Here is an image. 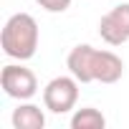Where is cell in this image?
Returning <instances> with one entry per match:
<instances>
[{"label":"cell","instance_id":"6da1fadb","mask_svg":"<svg viewBox=\"0 0 129 129\" xmlns=\"http://www.w3.org/2000/svg\"><path fill=\"white\" fill-rule=\"evenodd\" d=\"M66 66H69L71 76H76V81H81V84H91V81L116 84L124 74V63L116 53L99 51V48H91L86 43L71 48Z\"/></svg>","mask_w":129,"mask_h":129},{"label":"cell","instance_id":"7a4b0ae2","mask_svg":"<svg viewBox=\"0 0 129 129\" xmlns=\"http://www.w3.org/2000/svg\"><path fill=\"white\" fill-rule=\"evenodd\" d=\"M5 56L18 58V61H28L36 56L38 48V23L33 15L28 13H15L8 18L3 36H0Z\"/></svg>","mask_w":129,"mask_h":129},{"label":"cell","instance_id":"3957f363","mask_svg":"<svg viewBox=\"0 0 129 129\" xmlns=\"http://www.w3.org/2000/svg\"><path fill=\"white\" fill-rule=\"evenodd\" d=\"M79 99V81L76 76H56L43 89V104L53 114H66L76 106Z\"/></svg>","mask_w":129,"mask_h":129},{"label":"cell","instance_id":"277c9868","mask_svg":"<svg viewBox=\"0 0 129 129\" xmlns=\"http://www.w3.org/2000/svg\"><path fill=\"white\" fill-rule=\"evenodd\" d=\"M0 86H3V91L10 99H18V101H25V99L36 96V91H38L36 74L25 66H15V63L3 66V71H0Z\"/></svg>","mask_w":129,"mask_h":129},{"label":"cell","instance_id":"5b68a950","mask_svg":"<svg viewBox=\"0 0 129 129\" xmlns=\"http://www.w3.org/2000/svg\"><path fill=\"white\" fill-rule=\"evenodd\" d=\"M99 36L109 46H121L129 41V3L111 8L99 20Z\"/></svg>","mask_w":129,"mask_h":129},{"label":"cell","instance_id":"8992f818","mask_svg":"<svg viewBox=\"0 0 129 129\" xmlns=\"http://www.w3.org/2000/svg\"><path fill=\"white\" fill-rule=\"evenodd\" d=\"M13 126L15 129H43L46 126V116H43L41 106H36V104H20L13 111Z\"/></svg>","mask_w":129,"mask_h":129},{"label":"cell","instance_id":"52a82bcc","mask_svg":"<svg viewBox=\"0 0 129 129\" xmlns=\"http://www.w3.org/2000/svg\"><path fill=\"white\" fill-rule=\"evenodd\" d=\"M106 126V119L99 109L94 106H86V109H79L74 116H71V129H104Z\"/></svg>","mask_w":129,"mask_h":129},{"label":"cell","instance_id":"ba28073f","mask_svg":"<svg viewBox=\"0 0 129 129\" xmlns=\"http://www.w3.org/2000/svg\"><path fill=\"white\" fill-rule=\"evenodd\" d=\"M36 3L43 10H48V13H63V10L71 5V0H36Z\"/></svg>","mask_w":129,"mask_h":129}]
</instances>
